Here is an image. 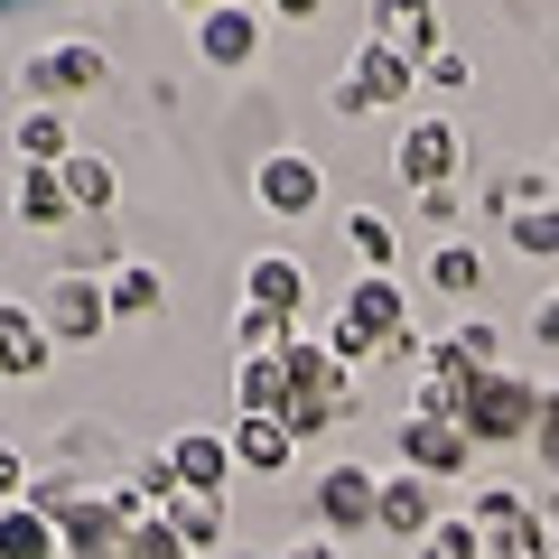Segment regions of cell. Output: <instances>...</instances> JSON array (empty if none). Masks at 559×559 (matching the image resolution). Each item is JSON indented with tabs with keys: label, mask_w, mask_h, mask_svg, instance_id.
<instances>
[{
	"label": "cell",
	"mask_w": 559,
	"mask_h": 559,
	"mask_svg": "<svg viewBox=\"0 0 559 559\" xmlns=\"http://www.w3.org/2000/svg\"><path fill=\"white\" fill-rule=\"evenodd\" d=\"M401 308H411V299H401L392 271H355V289L336 299V326H326V345H336L345 373H355L364 355H392V345L411 336V326H401Z\"/></svg>",
	"instance_id": "obj_1"
},
{
	"label": "cell",
	"mask_w": 559,
	"mask_h": 559,
	"mask_svg": "<svg viewBox=\"0 0 559 559\" xmlns=\"http://www.w3.org/2000/svg\"><path fill=\"white\" fill-rule=\"evenodd\" d=\"M457 168H466V131L448 112H411L401 121V140H392V178L411 187V197H439V187H457Z\"/></svg>",
	"instance_id": "obj_2"
},
{
	"label": "cell",
	"mask_w": 559,
	"mask_h": 559,
	"mask_svg": "<svg viewBox=\"0 0 559 559\" xmlns=\"http://www.w3.org/2000/svg\"><path fill=\"white\" fill-rule=\"evenodd\" d=\"M476 448H513L540 429V392L532 373H476V392H466V419H457Z\"/></svg>",
	"instance_id": "obj_3"
},
{
	"label": "cell",
	"mask_w": 559,
	"mask_h": 559,
	"mask_svg": "<svg viewBox=\"0 0 559 559\" xmlns=\"http://www.w3.org/2000/svg\"><path fill=\"white\" fill-rule=\"evenodd\" d=\"M103 75H112V66H103L94 38H47V47H28V66H20L28 103H57V112H75V103L94 94Z\"/></svg>",
	"instance_id": "obj_4"
},
{
	"label": "cell",
	"mask_w": 559,
	"mask_h": 559,
	"mask_svg": "<svg viewBox=\"0 0 559 559\" xmlns=\"http://www.w3.org/2000/svg\"><path fill=\"white\" fill-rule=\"evenodd\" d=\"M411 94H419V66L401 57V47H382V38H355L345 84H336V112H382V103H411Z\"/></svg>",
	"instance_id": "obj_5"
},
{
	"label": "cell",
	"mask_w": 559,
	"mask_h": 559,
	"mask_svg": "<svg viewBox=\"0 0 559 559\" xmlns=\"http://www.w3.org/2000/svg\"><path fill=\"white\" fill-rule=\"evenodd\" d=\"M252 197L271 205L280 224H308L326 205V178H318V159H308V150H271V159L252 168Z\"/></svg>",
	"instance_id": "obj_6"
},
{
	"label": "cell",
	"mask_w": 559,
	"mask_h": 559,
	"mask_svg": "<svg viewBox=\"0 0 559 559\" xmlns=\"http://www.w3.org/2000/svg\"><path fill=\"white\" fill-rule=\"evenodd\" d=\"M476 532H485V550H503V559H550V522H540L513 485H485L476 495Z\"/></svg>",
	"instance_id": "obj_7"
},
{
	"label": "cell",
	"mask_w": 559,
	"mask_h": 559,
	"mask_svg": "<svg viewBox=\"0 0 559 559\" xmlns=\"http://www.w3.org/2000/svg\"><path fill=\"white\" fill-rule=\"evenodd\" d=\"M38 326H47V345H94L103 326H112V299H103V280H84V271H66L57 289H47V308H38Z\"/></svg>",
	"instance_id": "obj_8"
},
{
	"label": "cell",
	"mask_w": 559,
	"mask_h": 559,
	"mask_svg": "<svg viewBox=\"0 0 559 559\" xmlns=\"http://www.w3.org/2000/svg\"><path fill=\"white\" fill-rule=\"evenodd\" d=\"M318 522H326V540L373 532V522H382V476H373V466H326V476H318Z\"/></svg>",
	"instance_id": "obj_9"
},
{
	"label": "cell",
	"mask_w": 559,
	"mask_h": 559,
	"mask_svg": "<svg viewBox=\"0 0 559 559\" xmlns=\"http://www.w3.org/2000/svg\"><path fill=\"white\" fill-rule=\"evenodd\" d=\"M159 457H168V476H178V495H224V485H234V439H224V429H178Z\"/></svg>",
	"instance_id": "obj_10"
},
{
	"label": "cell",
	"mask_w": 559,
	"mask_h": 559,
	"mask_svg": "<svg viewBox=\"0 0 559 559\" xmlns=\"http://www.w3.org/2000/svg\"><path fill=\"white\" fill-rule=\"evenodd\" d=\"M401 466H411V476H466V466H476V439H466L457 419H401Z\"/></svg>",
	"instance_id": "obj_11"
},
{
	"label": "cell",
	"mask_w": 559,
	"mask_h": 559,
	"mask_svg": "<svg viewBox=\"0 0 559 559\" xmlns=\"http://www.w3.org/2000/svg\"><path fill=\"white\" fill-rule=\"evenodd\" d=\"M197 57L215 66V75H242V66L261 57V20L242 10V0H215V10L197 20Z\"/></svg>",
	"instance_id": "obj_12"
},
{
	"label": "cell",
	"mask_w": 559,
	"mask_h": 559,
	"mask_svg": "<svg viewBox=\"0 0 559 559\" xmlns=\"http://www.w3.org/2000/svg\"><path fill=\"white\" fill-rule=\"evenodd\" d=\"M242 308L299 318V308H308V261L299 252H252V261H242Z\"/></svg>",
	"instance_id": "obj_13"
},
{
	"label": "cell",
	"mask_w": 559,
	"mask_h": 559,
	"mask_svg": "<svg viewBox=\"0 0 559 559\" xmlns=\"http://www.w3.org/2000/svg\"><path fill=\"white\" fill-rule=\"evenodd\" d=\"M439 522H448V513H439V485H429V476H411V466L382 476V522H373V532H392V540H411V550H419Z\"/></svg>",
	"instance_id": "obj_14"
},
{
	"label": "cell",
	"mask_w": 559,
	"mask_h": 559,
	"mask_svg": "<svg viewBox=\"0 0 559 559\" xmlns=\"http://www.w3.org/2000/svg\"><path fill=\"white\" fill-rule=\"evenodd\" d=\"M466 392H476V364H466L457 345H439L429 373L411 382V419H466Z\"/></svg>",
	"instance_id": "obj_15"
},
{
	"label": "cell",
	"mask_w": 559,
	"mask_h": 559,
	"mask_svg": "<svg viewBox=\"0 0 559 559\" xmlns=\"http://www.w3.org/2000/svg\"><path fill=\"white\" fill-rule=\"evenodd\" d=\"M373 38L382 47H401V57H411V66H429V57H439V0H373Z\"/></svg>",
	"instance_id": "obj_16"
},
{
	"label": "cell",
	"mask_w": 559,
	"mask_h": 559,
	"mask_svg": "<svg viewBox=\"0 0 559 559\" xmlns=\"http://www.w3.org/2000/svg\"><path fill=\"white\" fill-rule=\"evenodd\" d=\"M234 401H242V419H289L299 382H289V364H280V355H242V373H234Z\"/></svg>",
	"instance_id": "obj_17"
},
{
	"label": "cell",
	"mask_w": 559,
	"mask_h": 559,
	"mask_svg": "<svg viewBox=\"0 0 559 559\" xmlns=\"http://www.w3.org/2000/svg\"><path fill=\"white\" fill-rule=\"evenodd\" d=\"M47 373V326L20 299H0V382H38Z\"/></svg>",
	"instance_id": "obj_18"
},
{
	"label": "cell",
	"mask_w": 559,
	"mask_h": 559,
	"mask_svg": "<svg viewBox=\"0 0 559 559\" xmlns=\"http://www.w3.org/2000/svg\"><path fill=\"white\" fill-rule=\"evenodd\" d=\"M10 150H20L28 168H66V159H75V121H66L57 103H28L20 131H10Z\"/></svg>",
	"instance_id": "obj_19"
},
{
	"label": "cell",
	"mask_w": 559,
	"mask_h": 559,
	"mask_svg": "<svg viewBox=\"0 0 559 559\" xmlns=\"http://www.w3.org/2000/svg\"><path fill=\"white\" fill-rule=\"evenodd\" d=\"M224 439H234V466H252V476H289V457H299L289 419H234Z\"/></svg>",
	"instance_id": "obj_20"
},
{
	"label": "cell",
	"mask_w": 559,
	"mask_h": 559,
	"mask_svg": "<svg viewBox=\"0 0 559 559\" xmlns=\"http://www.w3.org/2000/svg\"><path fill=\"white\" fill-rule=\"evenodd\" d=\"M103 299H112V326L121 318H150V308L168 299V271H159V261H121V271L103 280Z\"/></svg>",
	"instance_id": "obj_21"
},
{
	"label": "cell",
	"mask_w": 559,
	"mask_h": 559,
	"mask_svg": "<svg viewBox=\"0 0 559 559\" xmlns=\"http://www.w3.org/2000/svg\"><path fill=\"white\" fill-rule=\"evenodd\" d=\"M168 532H178L187 550H224L234 513H224V495H178V503H168Z\"/></svg>",
	"instance_id": "obj_22"
},
{
	"label": "cell",
	"mask_w": 559,
	"mask_h": 559,
	"mask_svg": "<svg viewBox=\"0 0 559 559\" xmlns=\"http://www.w3.org/2000/svg\"><path fill=\"white\" fill-rule=\"evenodd\" d=\"M429 289H448V299H476V289H485V252H476V242H457V234L429 242Z\"/></svg>",
	"instance_id": "obj_23"
},
{
	"label": "cell",
	"mask_w": 559,
	"mask_h": 559,
	"mask_svg": "<svg viewBox=\"0 0 559 559\" xmlns=\"http://www.w3.org/2000/svg\"><path fill=\"white\" fill-rule=\"evenodd\" d=\"M0 559H57V522L38 503H0Z\"/></svg>",
	"instance_id": "obj_24"
},
{
	"label": "cell",
	"mask_w": 559,
	"mask_h": 559,
	"mask_svg": "<svg viewBox=\"0 0 559 559\" xmlns=\"http://www.w3.org/2000/svg\"><path fill=\"white\" fill-rule=\"evenodd\" d=\"M20 224H75V205H66V168H20Z\"/></svg>",
	"instance_id": "obj_25"
},
{
	"label": "cell",
	"mask_w": 559,
	"mask_h": 559,
	"mask_svg": "<svg viewBox=\"0 0 559 559\" xmlns=\"http://www.w3.org/2000/svg\"><path fill=\"white\" fill-rule=\"evenodd\" d=\"M112 197H121L112 159H94V150H75V159H66V205H75V215H103Z\"/></svg>",
	"instance_id": "obj_26"
},
{
	"label": "cell",
	"mask_w": 559,
	"mask_h": 559,
	"mask_svg": "<svg viewBox=\"0 0 559 559\" xmlns=\"http://www.w3.org/2000/svg\"><path fill=\"white\" fill-rule=\"evenodd\" d=\"M336 234H345V252H355V271H392V215L355 205V215H345Z\"/></svg>",
	"instance_id": "obj_27"
},
{
	"label": "cell",
	"mask_w": 559,
	"mask_h": 559,
	"mask_svg": "<svg viewBox=\"0 0 559 559\" xmlns=\"http://www.w3.org/2000/svg\"><path fill=\"white\" fill-rule=\"evenodd\" d=\"M411 559H485V532H476V513H448V522H439L429 540H419Z\"/></svg>",
	"instance_id": "obj_28"
},
{
	"label": "cell",
	"mask_w": 559,
	"mask_h": 559,
	"mask_svg": "<svg viewBox=\"0 0 559 559\" xmlns=\"http://www.w3.org/2000/svg\"><path fill=\"white\" fill-rule=\"evenodd\" d=\"M513 252L559 261V205H532V215H513Z\"/></svg>",
	"instance_id": "obj_29"
},
{
	"label": "cell",
	"mask_w": 559,
	"mask_h": 559,
	"mask_svg": "<svg viewBox=\"0 0 559 559\" xmlns=\"http://www.w3.org/2000/svg\"><path fill=\"white\" fill-rule=\"evenodd\" d=\"M121 559H187V540L168 532V513H159V522H131V540H121Z\"/></svg>",
	"instance_id": "obj_30"
},
{
	"label": "cell",
	"mask_w": 559,
	"mask_h": 559,
	"mask_svg": "<svg viewBox=\"0 0 559 559\" xmlns=\"http://www.w3.org/2000/svg\"><path fill=\"white\" fill-rule=\"evenodd\" d=\"M419 84H429V94H466V84H476V66H466V47H439V57L419 66Z\"/></svg>",
	"instance_id": "obj_31"
},
{
	"label": "cell",
	"mask_w": 559,
	"mask_h": 559,
	"mask_svg": "<svg viewBox=\"0 0 559 559\" xmlns=\"http://www.w3.org/2000/svg\"><path fill=\"white\" fill-rule=\"evenodd\" d=\"M448 345H457V355L476 364V373H503V336H495V326H485V318H476V326H457V336H448Z\"/></svg>",
	"instance_id": "obj_32"
},
{
	"label": "cell",
	"mask_w": 559,
	"mask_h": 559,
	"mask_svg": "<svg viewBox=\"0 0 559 559\" xmlns=\"http://www.w3.org/2000/svg\"><path fill=\"white\" fill-rule=\"evenodd\" d=\"M0 503H28V457L0 439Z\"/></svg>",
	"instance_id": "obj_33"
},
{
	"label": "cell",
	"mask_w": 559,
	"mask_h": 559,
	"mask_svg": "<svg viewBox=\"0 0 559 559\" xmlns=\"http://www.w3.org/2000/svg\"><path fill=\"white\" fill-rule=\"evenodd\" d=\"M532 448H540V457L559 466V401H540V429H532Z\"/></svg>",
	"instance_id": "obj_34"
},
{
	"label": "cell",
	"mask_w": 559,
	"mask_h": 559,
	"mask_svg": "<svg viewBox=\"0 0 559 559\" xmlns=\"http://www.w3.org/2000/svg\"><path fill=\"white\" fill-rule=\"evenodd\" d=\"M280 559H345V550H336V540H326V532H308V540H289V550H280Z\"/></svg>",
	"instance_id": "obj_35"
},
{
	"label": "cell",
	"mask_w": 559,
	"mask_h": 559,
	"mask_svg": "<svg viewBox=\"0 0 559 559\" xmlns=\"http://www.w3.org/2000/svg\"><path fill=\"white\" fill-rule=\"evenodd\" d=\"M532 336H540V345H559V289H550V299L532 308Z\"/></svg>",
	"instance_id": "obj_36"
},
{
	"label": "cell",
	"mask_w": 559,
	"mask_h": 559,
	"mask_svg": "<svg viewBox=\"0 0 559 559\" xmlns=\"http://www.w3.org/2000/svg\"><path fill=\"white\" fill-rule=\"evenodd\" d=\"M271 10H280V20H318L326 0H271Z\"/></svg>",
	"instance_id": "obj_37"
},
{
	"label": "cell",
	"mask_w": 559,
	"mask_h": 559,
	"mask_svg": "<svg viewBox=\"0 0 559 559\" xmlns=\"http://www.w3.org/2000/svg\"><path fill=\"white\" fill-rule=\"evenodd\" d=\"M178 10H187V20H205V10H215V0H178Z\"/></svg>",
	"instance_id": "obj_38"
},
{
	"label": "cell",
	"mask_w": 559,
	"mask_h": 559,
	"mask_svg": "<svg viewBox=\"0 0 559 559\" xmlns=\"http://www.w3.org/2000/svg\"><path fill=\"white\" fill-rule=\"evenodd\" d=\"M550 559H559V522H550Z\"/></svg>",
	"instance_id": "obj_39"
},
{
	"label": "cell",
	"mask_w": 559,
	"mask_h": 559,
	"mask_svg": "<svg viewBox=\"0 0 559 559\" xmlns=\"http://www.w3.org/2000/svg\"><path fill=\"white\" fill-rule=\"evenodd\" d=\"M550 178H559V159H550Z\"/></svg>",
	"instance_id": "obj_40"
}]
</instances>
